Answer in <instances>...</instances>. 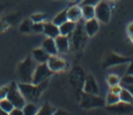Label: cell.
<instances>
[{
	"label": "cell",
	"instance_id": "obj_17",
	"mask_svg": "<svg viewBox=\"0 0 133 115\" xmlns=\"http://www.w3.org/2000/svg\"><path fill=\"white\" fill-rule=\"evenodd\" d=\"M42 48H43L50 56L52 55H56L57 54V48H56V44H55V40L52 37H46L43 41L42 44Z\"/></svg>",
	"mask_w": 133,
	"mask_h": 115
},
{
	"label": "cell",
	"instance_id": "obj_37",
	"mask_svg": "<svg viewBox=\"0 0 133 115\" xmlns=\"http://www.w3.org/2000/svg\"><path fill=\"white\" fill-rule=\"evenodd\" d=\"M125 75H131V76H133V60H131L130 63H129V65H128Z\"/></svg>",
	"mask_w": 133,
	"mask_h": 115
},
{
	"label": "cell",
	"instance_id": "obj_25",
	"mask_svg": "<svg viewBox=\"0 0 133 115\" xmlns=\"http://www.w3.org/2000/svg\"><path fill=\"white\" fill-rule=\"evenodd\" d=\"M32 24H33V22L31 19H25L20 25V32H22V33L32 32Z\"/></svg>",
	"mask_w": 133,
	"mask_h": 115
},
{
	"label": "cell",
	"instance_id": "obj_24",
	"mask_svg": "<svg viewBox=\"0 0 133 115\" xmlns=\"http://www.w3.org/2000/svg\"><path fill=\"white\" fill-rule=\"evenodd\" d=\"M119 97H120V101H123V102L133 104V95H132L128 90H125L124 88H122L121 92L119 93Z\"/></svg>",
	"mask_w": 133,
	"mask_h": 115
},
{
	"label": "cell",
	"instance_id": "obj_10",
	"mask_svg": "<svg viewBox=\"0 0 133 115\" xmlns=\"http://www.w3.org/2000/svg\"><path fill=\"white\" fill-rule=\"evenodd\" d=\"M106 110L111 113L118 114V115H125V114H130L133 112V104L123 102V101H119L116 104L107 105Z\"/></svg>",
	"mask_w": 133,
	"mask_h": 115
},
{
	"label": "cell",
	"instance_id": "obj_21",
	"mask_svg": "<svg viewBox=\"0 0 133 115\" xmlns=\"http://www.w3.org/2000/svg\"><path fill=\"white\" fill-rule=\"evenodd\" d=\"M82 8V18L85 21L95 18V7L92 6H80Z\"/></svg>",
	"mask_w": 133,
	"mask_h": 115
},
{
	"label": "cell",
	"instance_id": "obj_27",
	"mask_svg": "<svg viewBox=\"0 0 133 115\" xmlns=\"http://www.w3.org/2000/svg\"><path fill=\"white\" fill-rule=\"evenodd\" d=\"M15 107L13 106V104L9 101V100L6 98V99H2V100H0V109H2L3 111H6L8 113H10L11 110Z\"/></svg>",
	"mask_w": 133,
	"mask_h": 115
},
{
	"label": "cell",
	"instance_id": "obj_23",
	"mask_svg": "<svg viewBox=\"0 0 133 115\" xmlns=\"http://www.w3.org/2000/svg\"><path fill=\"white\" fill-rule=\"evenodd\" d=\"M55 107L52 106L50 103H44L42 106L39 109V112H37L35 115H53L54 111H55Z\"/></svg>",
	"mask_w": 133,
	"mask_h": 115
},
{
	"label": "cell",
	"instance_id": "obj_35",
	"mask_svg": "<svg viewBox=\"0 0 133 115\" xmlns=\"http://www.w3.org/2000/svg\"><path fill=\"white\" fill-rule=\"evenodd\" d=\"M9 115H23V112H22V109L20 107H13Z\"/></svg>",
	"mask_w": 133,
	"mask_h": 115
},
{
	"label": "cell",
	"instance_id": "obj_12",
	"mask_svg": "<svg viewBox=\"0 0 133 115\" xmlns=\"http://www.w3.org/2000/svg\"><path fill=\"white\" fill-rule=\"evenodd\" d=\"M83 92H86L89 94H99V88L98 84L95 80L92 75H86V78H85V82L83 85Z\"/></svg>",
	"mask_w": 133,
	"mask_h": 115
},
{
	"label": "cell",
	"instance_id": "obj_9",
	"mask_svg": "<svg viewBox=\"0 0 133 115\" xmlns=\"http://www.w3.org/2000/svg\"><path fill=\"white\" fill-rule=\"evenodd\" d=\"M85 78H86V74H85L84 69L79 66H76L73 68V70L70 71L69 82L72 83V85L75 89H78V91H79V90H83Z\"/></svg>",
	"mask_w": 133,
	"mask_h": 115
},
{
	"label": "cell",
	"instance_id": "obj_36",
	"mask_svg": "<svg viewBox=\"0 0 133 115\" xmlns=\"http://www.w3.org/2000/svg\"><path fill=\"white\" fill-rule=\"evenodd\" d=\"M53 115H72L69 112H67L66 110H62V109H58V110H55Z\"/></svg>",
	"mask_w": 133,
	"mask_h": 115
},
{
	"label": "cell",
	"instance_id": "obj_26",
	"mask_svg": "<svg viewBox=\"0 0 133 115\" xmlns=\"http://www.w3.org/2000/svg\"><path fill=\"white\" fill-rule=\"evenodd\" d=\"M120 101V97L119 94L112 93V92H108L107 98H106V104L107 105H111V104H116L117 102Z\"/></svg>",
	"mask_w": 133,
	"mask_h": 115
},
{
	"label": "cell",
	"instance_id": "obj_22",
	"mask_svg": "<svg viewBox=\"0 0 133 115\" xmlns=\"http://www.w3.org/2000/svg\"><path fill=\"white\" fill-rule=\"evenodd\" d=\"M67 20H68V18H67V9H65V10L61 11L59 13L56 14V17L53 19V23L56 24L57 26H59V25L63 24V23H65Z\"/></svg>",
	"mask_w": 133,
	"mask_h": 115
},
{
	"label": "cell",
	"instance_id": "obj_18",
	"mask_svg": "<svg viewBox=\"0 0 133 115\" xmlns=\"http://www.w3.org/2000/svg\"><path fill=\"white\" fill-rule=\"evenodd\" d=\"M32 56H33V59H34L36 63L39 64H43V63H46L47 60L50 58V55L47 54V53L42 48H35L33 49L32 52Z\"/></svg>",
	"mask_w": 133,
	"mask_h": 115
},
{
	"label": "cell",
	"instance_id": "obj_29",
	"mask_svg": "<svg viewBox=\"0 0 133 115\" xmlns=\"http://www.w3.org/2000/svg\"><path fill=\"white\" fill-rule=\"evenodd\" d=\"M46 18V14L44 13H35V14H32L30 17V19L32 20L33 23H37V22H43Z\"/></svg>",
	"mask_w": 133,
	"mask_h": 115
},
{
	"label": "cell",
	"instance_id": "obj_13",
	"mask_svg": "<svg viewBox=\"0 0 133 115\" xmlns=\"http://www.w3.org/2000/svg\"><path fill=\"white\" fill-rule=\"evenodd\" d=\"M84 30L86 32L88 37L94 36L99 31V21L96 18H92L90 20H86L84 22Z\"/></svg>",
	"mask_w": 133,
	"mask_h": 115
},
{
	"label": "cell",
	"instance_id": "obj_31",
	"mask_svg": "<svg viewBox=\"0 0 133 115\" xmlns=\"http://www.w3.org/2000/svg\"><path fill=\"white\" fill-rule=\"evenodd\" d=\"M32 32L34 33H43V22H37L32 24Z\"/></svg>",
	"mask_w": 133,
	"mask_h": 115
},
{
	"label": "cell",
	"instance_id": "obj_28",
	"mask_svg": "<svg viewBox=\"0 0 133 115\" xmlns=\"http://www.w3.org/2000/svg\"><path fill=\"white\" fill-rule=\"evenodd\" d=\"M120 80H121L120 77L118 75H115V74H111L107 77V82L109 84V87H113V85L119 84L120 83Z\"/></svg>",
	"mask_w": 133,
	"mask_h": 115
},
{
	"label": "cell",
	"instance_id": "obj_38",
	"mask_svg": "<svg viewBox=\"0 0 133 115\" xmlns=\"http://www.w3.org/2000/svg\"><path fill=\"white\" fill-rule=\"evenodd\" d=\"M122 88H124L125 90H128L129 92L133 95V84H124V85H121Z\"/></svg>",
	"mask_w": 133,
	"mask_h": 115
},
{
	"label": "cell",
	"instance_id": "obj_8",
	"mask_svg": "<svg viewBox=\"0 0 133 115\" xmlns=\"http://www.w3.org/2000/svg\"><path fill=\"white\" fill-rule=\"evenodd\" d=\"M95 18L99 22L109 23L111 18V8L107 1L101 0L97 6H95Z\"/></svg>",
	"mask_w": 133,
	"mask_h": 115
},
{
	"label": "cell",
	"instance_id": "obj_14",
	"mask_svg": "<svg viewBox=\"0 0 133 115\" xmlns=\"http://www.w3.org/2000/svg\"><path fill=\"white\" fill-rule=\"evenodd\" d=\"M55 44H56V48H57V52L59 53H67L69 49V38L68 36L65 35H58L55 38Z\"/></svg>",
	"mask_w": 133,
	"mask_h": 115
},
{
	"label": "cell",
	"instance_id": "obj_1",
	"mask_svg": "<svg viewBox=\"0 0 133 115\" xmlns=\"http://www.w3.org/2000/svg\"><path fill=\"white\" fill-rule=\"evenodd\" d=\"M47 84H49V80H45L39 84L20 82L18 83V87L20 92L22 93L23 98L25 99V101L36 103L40 100L41 94L43 93V91L47 88Z\"/></svg>",
	"mask_w": 133,
	"mask_h": 115
},
{
	"label": "cell",
	"instance_id": "obj_15",
	"mask_svg": "<svg viewBox=\"0 0 133 115\" xmlns=\"http://www.w3.org/2000/svg\"><path fill=\"white\" fill-rule=\"evenodd\" d=\"M67 18L69 21L73 22H78L82 20V8L78 4H74V6L69 7L67 9Z\"/></svg>",
	"mask_w": 133,
	"mask_h": 115
},
{
	"label": "cell",
	"instance_id": "obj_30",
	"mask_svg": "<svg viewBox=\"0 0 133 115\" xmlns=\"http://www.w3.org/2000/svg\"><path fill=\"white\" fill-rule=\"evenodd\" d=\"M121 85H124V84H133V76L131 75H124L121 78L120 80Z\"/></svg>",
	"mask_w": 133,
	"mask_h": 115
},
{
	"label": "cell",
	"instance_id": "obj_32",
	"mask_svg": "<svg viewBox=\"0 0 133 115\" xmlns=\"http://www.w3.org/2000/svg\"><path fill=\"white\" fill-rule=\"evenodd\" d=\"M100 1L101 0H82L79 6H92V7H95Z\"/></svg>",
	"mask_w": 133,
	"mask_h": 115
},
{
	"label": "cell",
	"instance_id": "obj_19",
	"mask_svg": "<svg viewBox=\"0 0 133 115\" xmlns=\"http://www.w3.org/2000/svg\"><path fill=\"white\" fill-rule=\"evenodd\" d=\"M75 26H76V23L75 22L67 20L65 23H63L62 25L58 26V28H59V34L61 35H65V36H69L73 33Z\"/></svg>",
	"mask_w": 133,
	"mask_h": 115
},
{
	"label": "cell",
	"instance_id": "obj_3",
	"mask_svg": "<svg viewBox=\"0 0 133 115\" xmlns=\"http://www.w3.org/2000/svg\"><path fill=\"white\" fill-rule=\"evenodd\" d=\"M35 60H33L32 57H26V58L21 61L18 65V76L20 78L21 82L24 83H32L33 74L35 70Z\"/></svg>",
	"mask_w": 133,
	"mask_h": 115
},
{
	"label": "cell",
	"instance_id": "obj_41",
	"mask_svg": "<svg viewBox=\"0 0 133 115\" xmlns=\"http://www.w3.org/2000/svg\"><path fill=\"white\" fill-rule=\"evenodd\" d=\"M69 1H72V2H79V3H80V1H82V0H69Z\"/></svg>",
	"mask_w": 133,
	"mask_h": 115
},
{
	"label": "cell",
	"instance_id": "obj_6",
	"mask_svg": "<svg viewBox=\"0 0 133 115\" xmlns=\"http://www.w3.org/2000/svg\"><path fill=\"white\" fill-rule=\"evenodd\" d=\"M131 60H133V59L129 58V57L120 56L113 52H109L104 55L103 59H102V68L107 69V68H110V67H115V66H119V65H123V64H129Z\"/></svg>",
	"mask_w": 133,
	"mask_h": 115
},
{
	"label": "cell",
	"instance_id": "obj_4",
	"mask_svg": "<svg viewBox=\"0 0 133 115\" xmlns=\"http://www.w3.org/2000/svg\"><path fill=\"white\" fill-rule=\"evenodd\" d=\"M80 97V106L83 109H94V107H102L106 105V100L99 97L98 94H89L86 92H82Z\"/></svg>",
	"mask_w": 133,
	"mask_h": 115
},
{
	"label": "cell",
	"instance_id": "obj_42",
	"mask_svg": "<svg viewBox=\"0 0 133 115\" xmlns=\"http://www.w3.org/2000/svg\"><path fill=\"white\" fill-rule=\"evenodd\" d=\"M130 38H131V41L133 42V33H132V34H130Z\"/></svg>",
	"mask_w": 133,
	"mask_h": 115
},
{
	"label": "cell",
	"instance_id": "obj_40",
	"mask_svg": "<svg viewBox=\"0 0 133 115\" xmlns=\"http://www.w3.org/2000/svg\"><path fill=\"white\" fill-rule=\"evenodd\" d=\"M0 115H9V113L6 112V111H3L2 109H0Z\"/></svg>",
	"mask_w": 133,
	"mask_h": 115
},
{
	"label": "cell",
	"instance_id": "obj_43",
	"mask_svg": "<svg viewBox=\"0 0 133 115\" xmlns=\"http://www.w3.org/2000/svg\"><path fill=\"white\" fill-rule=\"evenodd\" d=\"M109 1H118V0H109Z\"/></svg>",
	"mask_w": 133,
	"mask_h": 115
},
{
	"label": "cell",
	"instance_id": "obj_39",
	"mask_svg": "<svg viewBox=\"0 0 133 115\" xmlns=\"http://www.w3.org/2000/svg\"><path fill=\"white\" fill-rule=\"evenodd\" d=\"M128 32H129V34H132L133 33V22L128 25Z\"/></svg>",
	"mask_w": 133,
	"mask_h": 115
},
{
	"label": "cell",
	"instance_id": "obj_5",
	"mask_svg": "<svg viewBox=\"0 0 133 115\" xmlns=\"http://www.w3.org/2000/svg\"><path fill=\"white\" fill-rule=\"evenodd\" d=\"M7 99L10 101L15 107H20L22 109L25 104V99L23 98L22 93L20 92L18 87V83L12 81V82L9 84V91L7 94Z\"/></svg>",
	"mask_w": 133,
	"mask_h": 115
},
{
	"label": "cell",
	"instance_id": "obj_16",
	"mask_svg": "<svg viewBox=\"0 0 133 115\" xmlns=\"http://www.w3.org/2000/svg\"><path fill=\"white\" fill-rule=\"evenodd\" d=\"M43 33L47 37L55 38L59 35V28L53 22H45L43 23Z\"/></svg>",
	"mask_w": 133,
	"mask_h": 115
},
{
	"label": "cell",
	"instance_id": "obj_7",
	"mask_svg": "<svg viewBox=\"0 0 133 115\" xmlns=\"http://www.w3.org/2000/svg\"><path fill=\"white\" fill-rule=\"evenodd\" d=\"M54 73L49 68V66H47L46 63L39 64L35 67L34 74H33L32 83L33 84H39V83L43 82V81H45V80H49V78Z\"/></svg>",
	"mask_w": 133,
	"mask_h": 115
},
{
	"label": "cell",
	"instance_id": "obj_33",
	"mask_svg": "<svg viewBox=\"0 0 133 115\" xmlns=\"http://www.w3.org/2000/svg\"><path fill=\"white\" fill-rule=\"evenodd\" d=\"M8 91H9V85H4V87L0 88V100L7 98Z\"/></svg>",
	"mask_w": 133,
	"mask_h": 115
},
{
	"label": "cell",
	"instance_id": "obj_20",
	"mask_svg": "<svg viewBox=\"0 0 133 115\" xmlns=\"http://www.w3.org/2000/svg\"><path fill=\"white\" fill-rule=\"evenodd\" d=\"M39 109L40 107L36 105V103L28 102L22 107V112H23V115H35L39 112Z\"/></svg>",
	"mask_w": 133,
	"mask_h": 115
},
{
	"label": "cell",
	"instance_id": "obj_2",
	"mask_svg": "<svg viewBox=\"0 0 133 115\" xmlns=\"http://www.w3.org/2000/svg\"><path fill=\"white\" fill-rule=\"evenodd\" d=\"M68 38H69V45L72 46L74 52H79L85 47L88 41V35L84 30V23L82 20L76 22V26L73 33L68 36Z\"/></svg>",
	"mask_w": 133,
	"mask_h": 115
},
{
	"label": "cell",
	"instance_id": "obj_11",
	"mask_svg": "<svg viewBox=\"0 0 133 115\" xmlns=\"http://www.w3.org/2000/svg\"><path fill=\"white\" fill-rule=\"evenodd\" d=\"M47 66H49V68L53 71V73H57V71H62L66 69V67H67V63H66V60L63 59V58H59L56 55H52L50 56L49 60L46 61Z\"/></svg>",
	"mask_w": 133,
	"mask_h": 115
},
{
	"label": "cell",
	"instance_id": "obj_34",
	"mask_svg": "<svg viewBox=\"0 0 133 115\" xmlns=\"http://www.w3.org/2000/svg\"><path fill=\"white\" fill-rule=\"evenodd\" d=\"M121 90H122V87L121 85H113V87H110V90H109V92H112V93H116V94H119L121 92Z\"/></svg>",
	"mask_w": 133,
	"mask_h": 115
}]
</instances>
